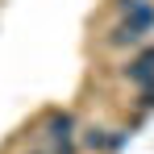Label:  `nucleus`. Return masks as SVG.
<instances>
[{"label":"nucleus","instance_id":"nucleus-4","mask_svg":"<svg viewBox=\"0 0 154 154\" xmlns=\"http://www.w3.org/2000/svg\"><path fill=\"white\" fill-rule=\"evenodd\" d=\"M142 38H146V29H137L133 21H121V25L108 33V46H137Z\"/></svg>","mask_w":154,"mask_h":154},{"label":"nucleus","instance_id":"nucleus-1","mask_svg":"<svg viewBox=\"0 0 154 154\" xmlns=\"http://www.w3.org/2000/svg\"><path fill=\"white\" fill-rule=\"evenodd\" d=\"M125 79H129V83H137V88L154 83V46H146V50L125 67Z\"/></svg>","mask_w":154,"mask_h":154},{"label":"nucleus","instance_id":"nucleus-7","mask_svg":"<svg viewBox=\"0 0 154 154\" xmlns=\"http://www.w3.org/2000/svg\"><path fill=\"white\" fill-rule=\"evenodd\" d=\"M54 154H75V142H63V146H54Z\"/></svg>","mask_w":154,"mask_h":154},{"label":"nucleus","instance_id":"nucleus-5","mask_svg":"<svg viewBox=\"0 0 154 154\" xmlns=\"http://www.w3.org/2000/svg\"><path fill=\"white\" fill-rule=\"evenodd\" d=\"M137 108H154V83L142 88V96H137Z\"/></svg>","mask_w":154,"mask_h":154},{"label":"nucleus","instance_id":"nucleus-2","mask_svg":"<svg viewBox=\"0 0 154 154\" xmlns=\"http://www.w3.org/2000/svg\"><path fill=\"white\" fill-rule=\"evenodd\" d=\"M46 133H50L54 146L71 142V133H75V117H71V112H50V117H46Z\"/></svg>","mask_w":154,"mask_h":154},{"label":"nucleus","instance_id":"nucleus-6","mask_svg":"<svg viewBox=\"0 0 154 154\" xmlns=\"http://www.w3.org/2000/svg\"><path fill=\"white\" fill-rule=\"evenodd\" d=\"M142 4H146V0H117V8H121L125 17H129V13H133V8H142Z\"/></svg>","mask_w":154,"mask_h":154},{"label":"nucleus","instance_id":"nucleus-3","mask_svg":"<svg viewBox=\"0 0 154 154\" xmlns=\"http://www.w3.org/2000/svg\"><path fill=\"white\" fill-rule=\"evenodd\" d=\"M83 146L88 150H121L125 146V133H112L108 137V129H88L83 133Z\"/></svg>","mask_w":154,"mask_h":154}]
</instances>
